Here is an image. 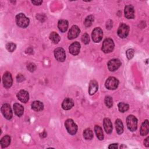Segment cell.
<instances>
[{
    "label": "cell",
    "instance_id": "cell-34",
    "mask_svg": "<svg viewBox=\"0 0 149 149\" xmlns=\"http://www.w3.org/2000/svg\"><path fill=\"white\" fill-rule=\"evenodd\" d=\"M27 69L30 71L33 72V71H34L36 69V66H35V65L34 63H29L27 65Z\"/></svg>",
    "mask_w": 149,
    "mask_h": 149
},
{
    "label": "cell",
    "instance_id": "cell-10",
    "mask_svg": "<svg viewBox=\"0 0 149 149\" xmlns=\"http://www.w3.org/2000/svg\"><path fill=\"white\" fill-rule=\"evenodd\" d=\"M121 65V62L118 59H112L108 63V68L110 71L113 72L117 70Z\"/></svg>",
    "mask_w": 149,
    "mask_h": 149
},
{
    "label": "cell",
    "instance_id": "cell-11",
    "mask_svg": "<svg viewBox=\"0 0 149 149\" xmlns=\"http://www.w3.org/2000/svg\"><path fill=\"white\" fill-rule=\"evenodd\" d=\"M2 80H3V86L6 88H9L12 86V82H13L11 74L8 72H5L3 76Z\"/></svg>",
    "mask_w": 149,
    "mask_h": 149
},
{
    "label": "cell",
    "instance_id": "cell-9",
    "mask_svg": "<svg viewBox=\"0 0 149 149\" xmlns=\"http://www.w3.org/2000/svg\"><path fill=\"white\" fill-rule=\"evenodd\" d=\"M54 55L56 59L59 62H63L66 58L65 50L62 48H57L54 51Z\"/></svg>",
    "mask_w": 149,
    "mask_h": 149
},
{
    "label": "cell",
    "instance_id": "cell-15",
    "mask_svg": "<svg viewBox=\"0 0 149 149\" xmlns=\"http://www.w3.org/2000/svg\"><path fill=\"white\" fill-rule=\"evenodd\" d=\"M17 97L19 101H20L22 102L26 103L29 100V95L27 91L22 90L19 91L17 94Z\"/></svg>",
    "mask_w": 149,
    "mask_h": 149
},
{
    "label": "cell",
    "instance_id": "cell-7",
    "mask_svg": "<svg viewBox=\"0 0 149 149\" xmlns=\"http://www.w3.org/2000/svg\"><path fill=\"white\" fill-rule=\"evenodd\" d=\"M129 32V27L125 24H121L118 29V35L122 38H126Z\"/></svg>",
    "mask_w": 149,
    "mask_h": 149
},
{
    "label": "cell",
    "instance_id": "cell-3",
    "mask_svg": "<svg viewBox=\"0 0 149 149\" xmlns=\"http://www.w3.org/2000/svg\"><path fill=\"white\" fill-rule=\"evenodd\" d=\"M65 127L68 132L72 135L76 134L77 130V126L71 119H68L65 121Z\"/></svg>",
    "mask_w": 149,
    "mask_h": 149
},
{
    "label": "cell",
    "instance_id": "cell-5",
    "mask_svg": "<svg viewBox=\"0 0 149 149\" xmlns=\"http://www.w3.org/2000/svg\"><path fill=\"white\" fill-rule=\"evenodd\" d=\"M119 84L118 80L114 77H109L105 81V87L108 90H115Z\"/></svg>",
    "mask_w": 149,
    "mask_h": 149
},
{
    "label": "cell",
    "instance_id": "cell-6",
    "mask_svg": "<svg viewBox=\"0 0 149 149\" xmlns=\"http://www.w3.org/2000/svg\"><path fill=\"white\" fill-rule=\"evenodd\" d=\"M102 36H103V32L101 28L96 27L93 30L92 32L91 37L94 42H99L102 40Z\"/></svg>",
    "mask_w": 149,
    "mask_h": 149
},
{
    "label": "cell",
    "instance_id": "cell-36",
    "mask_svg": "<svg viewBox=\"0 0 149 149\" xmlns=\"http://www.w3.org/2000/svg\"><path fill=\"white\" fill-rule=\"evenodd\" d=\"M110 149H115V148H118V144H111L108 147Z\"/></svg>",
    "mask_w": 149,
    "mask_h": 149
},
{
    "label": "cell",
    "instance_id": "cell-32",
    "mask_svg": "<svg viewBox=\"0 0 149 149\" xmlns=\"http://www.w3.org/2000/svg\"><path fill=\"white\" fill-rule=\"evenodd\" d=\"M81 41L85 44H87L89 43L90 38H89V36L87 33H86L84 34H83V36L81 37Z\"/></svg>",
    "mask_w": 149,
    "mask_h": 149
},
{
    "label": "cell",
    "instance_id": "cell-23",
    "mask_svg": "<svg viewBox=\"0 0 149 149\" xmlns=\"http://www.w3.org/2000/svg\"><path fill=\"white\" fill-rule=\"evenodd\" d=\"M10 143V137L8 135H6L3 136L0 141L1 146L2 148H5L8 147Z\"/></svg>",
    "mask_w": 149,
    "mask_h": 149
},
{
    "label": "cell",
    "instance_id": "cell-30",
    "mask_svg": "<svg viewBox=\"0 0 149 149\" xmlns=\"http://www.w3.org/2000/svg\"><path fill=\"white\" fill-rule=\"evenodd\" d=\"M105 104L107 107L108 108L112 107L113 105V100L112 97H111L110 96H107L105 98Z\"/></svg>",
    "mask_w": 149,
    "mask_h": 149
},
{
    "label": "cell",
    "instance_id": "cell-2",
    "mask_svg": "<svg viewBox=\"0 0 149 149\" xmlns=\"http://www.w3.org/2000/svg\"><path fill=\"white\" fill-rule=\"evenodd\" d=\"M126 124L128 129L130 131L134 132L137 127V119L132 115H129L126 118Z\"/></svg>",
    "mask_w": 149,
    "mask_h": 149
},
{
    "label": "cell",
    "instance_id": "cell-26",
    "mask_svg": "<svg viewBox=\"0 0 149 149\" xmlns=\"http://www.w3.org/2000/svg\"><path fill=\"white\" fill-rule=\"evenodd\" d=\"M49 38L54 44H58L60 41V37L56 32H52L49 35Z\"/></svg>",
    "mask_w": 149,
    "mask_h": 149
},
{
    "label": "cell",
    "instance_id": "cell-31",
    "mask_svg": "<svg viewBox=\"0 0 149 149\" xmlns=\"http://www.w3.org/2000/svg\"><path fill=\"white\" fill-rule=\"evenodd\" d=\"M16 44L13 42H8L6 45V48L9 52H13L16 49Z\"/></svg>",
    "mask_w": 149,
    "mask_h": 149
},
{
    "label": "cell",
    "instance_id": "cell-37",
    "mask_svg": "<svg viewBox=\"0 0 149 149\" xmlns=\"http://www.w3.org/2000/svg\"><path fill=\"white\" fill-rule=\"evenodd\" d=\"M31 2L35 5H40L42 3V1H31Z\"/></svg>",
    "mask_w": 149,
    "mask_h": 149
},
{
    "label": "cell",
    "instance_id": "cell-18",
    "mask_svg": "<svg viewBox=\"0 0 149 149\" xmlns=\"http://www.w3.org/2000/svg\"><path fill=\"white\" fill-rule=\"evenodd\" d=\"M74 105L73 101L70 98H66L63 100L62 104V107L65 110H69L71 109Z\"/></svg>",
    "mask_w": 149,
    "mask_h": 149
},
{
    "label": "cell",
    "instance_id": "cell-35",
    "mask_svg": "<svg viewBox=\"0 0 149 149\" xmlns=\"http://www.w3.org/2000/svg\"><path fill=\"white\" fill-rule=\"evenodd\" d=\"M17 81H18V82H21V81H23L24 80V76L22 75V74H19L17 76Z\"/></svg>",
    "mask_w": 149,
    "mask_h": 149
},
{
    "label": "cell",
    "instance_id": "cell-21",
    "mask_svg": "<svg viewBox=\"0 0 149 149\" xmlns=\"http://www.w3.org/2000/svg\"><path fill=\"white\" fill-rule=\"evenodd\" d=\"M58 27L59 30L62 32H65L68 28V22L66 20H60L58 22Z\"/></svg>",
    "mask_w": 149,
    "mask_h": 149
},
{
    "label": "cell",
    "instance_id": "cell-13",
    "mask_svg": "<svg viewBox=\"0 0 149 149\" xmlns=\"http://www.w3.org/2000/svg\"><path fill=\"white\" fill-rule=\"evenodd\" d=\"M80 44L79 42L77 41L73 42L69 46V52L73 55H77L80 52Z\"/></svg>",
    "mask_w": 149,
    "mask_h": 149
},
{
    "label": "cell",
    "instance_id": "cell-33",
    "mask_svg": "<svg viewBox=\"0 0 149 149\" xmlns=\"http://www.w3.org/2000/svg\"><path fill=\"white\" fill-rule=\"evenodd\" d=\"M134 54V51L133 49H129L126 51V56L129 59H132Z\"/></svg>",
    "mask_w": 149,
    "mask_h": 149
},
{
    "label": "cell",
    "instance_id": "cell-17",
    "mask_svg": "<svg viewBox=\"0 0 149 149\" xmlns=\"http://www.w3.org/2000/svg\"><path fill=\"white\" fill-rule=\"evenodd\" d=\"M13 110L15 112V113L19 117H20L22 116L24 112V108L23 107L18 103H15L13 105Z\"/></svg>",
    "mask_w": 149,
    "mask_h": 149
},
{
    "label": "cell",
    "instance_id": "cell-19",
    "mask_svg": "<svg viewBox=\"0 0 149 149\" xmlns=\"http://www.w3.org/2000/svg\"><path fill=\"white\" fill-rule=\"evenodd\" d=\"M98 83L95 80H91L90 82L89 88H88V93L90 95H93L98 90Z\"/></svg>",
    "mask_w": 149,
    "mask_h": 149
},
{
    "label": "cell",
    "instance_id": "cell-25",
    "mask_svg": "<svg viewBox=\"0 0 149 149\" xmlns=\"http://www.w3.org/2000/svg\"><path fill=\"white\" fill-rule=\"evenodd\" d=\"M94 130L97 138L100 140H102L104 139V134H103L102 128L98 125H95L94 127Z\"/></svg>",
    "mask_w": 149,
    "mask_h": 149
},
{
    "label": "cell",
    "instance_id": "cell-14",
    "mask_svg": "<svg viewBox=\"0 0 149 149\" xmlns=\"http://www.w3.org/2000/svg\"><path fill=\"white\" fill-rule=\"evenodd\" d=\"M125 16L127 19H130L134 17V10L131 5H126L125 8Z\"/></svg>",
    "mask_w": 149,
    "mask_h": 149
},
{
    "label": "cell",
    "instance_id": "cell-24",
    "mask_svg": "<svg viewBox=\"0 0 149 149\" xmlns=\"http://www.w3.org/2000/svg\"><path fill=\"white\" fill-rule=\"evenodd\" d=\"M115 126H116V129L118 134H120L123 132V125L122 120L119 119H118L116 120L115 122Z\"/></svg>",
    "mask_w": 149,
    "mask_h": 149
},
{
    "label": "cell",
    "instance_id": "cell-12",
    "mask_svg": "<svg viewBox=\"0 0 149 149\" xmlns=\"http://www.w3.org/2000/svg\"><path fill=\"white\" fill-rule=\"evenodd\" d=\"M80 29L79 28L78 26H76V25H74L69 30V33H68V38L70 40H72V39H74L75 38H76L79 33H80Z\"/></svg>",
    "mask_w": 149,
    "mask_h": 149
},
{
    "label": "cell",
    "instance_id": "cell-20",
    "mask_svg": "<svg viewBox=\"0 0 149 149\" xmlns=\"http://www.w3.org/2000/svg\"><path fill=\"white\" fill-rule=\"evenodd\" d=\"M149 131V124H148V120H146L143 124L141 126L140 132L141 135L142 136H146L148 133Z\"/></svg>",
    "mask_w": 149,
    "mask_h": 149
},
{
    "label": "cell",
    "instance_id": "cell-8",
    "mask_svg": "<svg viewBox=\"0 0 149 149\" xmlns=\"http://www.w3.org/2000/svg\"><path fill=\"white\" fill-rule=\"evenodd\" d=\"M1 112L6 119L9 120L12 118V112L9 104H4L1 107Z\"/></svg>",
    "mask_w": 149,
    "mask_h": 149
},
{
    "label": "cell",
    "instance_id": "cell-22",
    "mask_svg": "<svg viewBox=\"0 0 149 149\" xmlns=\"http://www.w3.org/2000/svg\"><path fill=\"white\" fill-rule=\"evenodd\" d=\"M31 108L35 111H40L43 109L44 105L41 101H35L31 104Z\"/></svg>",
    "mask_w": 149,
    "mask_h": 149
},
{
    "label": "cell",
    "instance_id": "cell-29",
    "mask_svg": "<svg viewBox=\"0 0 149 149\" xmlns=\"http://www.w3.org/2000/svg\"><path fill=\"white\" fill-rule=\"evenodd\" d=\"M94 22V17L93 15H89L88 16L84 22V24L86 27H90L91 26L93 22Z\"/></svg>",
    "mask_w": 149,
    "mask_h": 149
},
{
    "label": "cell",
    "instance_id": "cell-1",
    "mask_svg": "<svg viewBox=\"0 0 149 149\" xmlns=\"http://www.w3.org/2000/svg\"><path fill=\"white\" fill-rule=\"evenodd\" d=\"M16 22L20 27L25 28L29 24V19L23 13H19L16 16Z\"/></svg>",
    "mask_w": 149,
    "mask_h": 149
},
{
    "label": "cell",
    "instance_id": "cell-27",
    "mask_svg": "<svg viewBox=\"0 0 149 149\" xmlns=\"http://www.w3.org/2000/svg\"><path fill=\"white\" fill-rule=\"evenodd\" d=\"M83 137L86 140H91L93 137V133L90 129H86L83 132Z\"/></svg>",
    "mask_w": 149,
    "mask_h": 149
},
{
    "label": "cell",
    "instance_id": "cell-16",
    "mask_svg": "<svg viewBox=\"0 0 149 149\" xmlns=\"http://www.w3.org/2000/svg\"><path fill=\"white\" fill-rule=\"evenodd\" d=\"M104 127L107 133H111L112 131V125L111 121L109 118H105L104 119Z\"/></svg>",
    "mask_w": 149,
    "mask_h": 149
},
{
    "label": "cell",
    "instance_id": "cell-38",
    "mask_svg": "<svg viewBox=\"0 0 149 149\" xmlns=\"http://www.w3.org/2000/svg\"><path fill=\"white\" fill-rule=\"evenodd\" d=\"M148 139H149V137H148L147 138H146V139L144 140V145H145L146 147H147L149 146V140H148Z\"/></svg>",
    "mask_w": 149,
    "mask_h": 149
},
{
    "label": "cell",
    "instance_id": "cell-28",
    "mask_svg": "<svg viewBox=\"0 0 149 149\" xmlns=\"http://www.w3.org/2000/svg\"><path fill=\"white\" fill-rule=\"evenodd\" d=\"M118 109H119V111L121 112H125V111H127L129 108V106L128 104L124 103L123 102H119L118 105Z\"/></svg>",
    "mask_w": 149,
    "mask_h": 149
},
{
    "label": "cell",
    "instance_id": "cell-4",
    "mask_svg": "<svg viewBox=\"0 0 149 149\" xmlns=\"http://www.w3.org/2000/svg\"><path fill=\"white\" fill-rule=\"evenodd\" d=\"M114 48V43L112 39L106 38L102 44V51L104 53H109L113 50Z\"/></svg>",
    "mask_w": 149,
    "mask_h": 149
}]
</instances>
